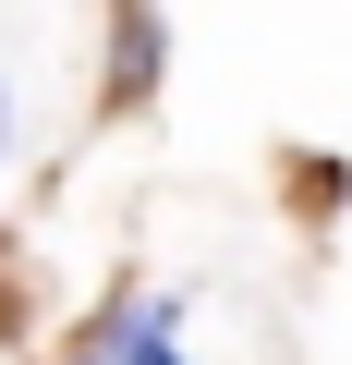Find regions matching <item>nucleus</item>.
<instances>
[{
  "label": "nucleus",
  "instance_id": "f257e3e1",
  "mask_svg": "<svg viewBox=\"0 0 352 365\" xmlns=\"http://www.w3.org/2000/svg\"><path fill=\"white\" fill-rule=\"evenodd\" d=\"M146 73H158V25H146V13H122V61H110V98H146Z\"/></svg>",
  "mask_w": 352,
  "mask_h": 365
},
{
  "label": "nucleus",
  "instance_id": "f03ea898",
  "mask_svg": "<svg viewBox=\"0 0 352 365\" xmlns=\"http://www.w3.org/2000/svg\"><path fill=\"white\" fill-rule=\"evenodd\" d=\"M61 365H110V341H73V353H61Z\"/></svg>",
  "mask_w": 352,
  "mask_h": 365
},
{
  "label": "nucleus",
  "instance_id": "7ed1b4c3",
  "mask_svg": "<svg viewBox=\"0 0 352 365\" xmlns=\"http://www.w3.org/2000/svg\"><path fill=\"white\" fill-rule=\"evenodd\" d=\"M0 146H13V86H0Z\"/></svg>",
  "mask_w": 352,
  "mask_h": 365
}]
</instances>
